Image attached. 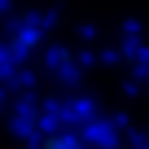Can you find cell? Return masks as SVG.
I'll return each mask as SVG.
<instances>
[{
    "label": "cell",
    "mask_w": 149,
    "mask_h": 149,
    "mask_svg": "<svg viewBox=\"0 0 149 149\" xmlns=\"http://www.w3.org/2000/svg\"><path fill=\"white\" fill-rule=\"evenodd\" d=\"M44 149H84L74 136H44Z\"/></svg>",
    "instance_id": "cell-1"
}]
</instances>
